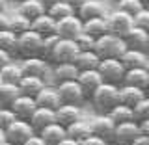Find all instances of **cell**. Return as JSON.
<instances>
[{
    "label": "cell",
    "instance_id": "4fadbf2b",
    "mask_svg": "<svg viewBox=\"0 0 149 145\" xmlns=\"http://www.w3.org/2000/svg\"><path fill=\"white\" fill-rule=\"evenodd\" d=\"M19 65H21L22 76H41L43 78V74L47 71V67L50 65V62H47L41 56H32V58H22V62Z\"/></svg>",
    "mask_w": 149,
    "mask_h": 145
},
{
    "label": "cell",
    "instance_id": "f1b7e54d",
    "mask_svg": "<svg viewBox=\"0 0 149 145\" xmlns=\"http://www.w3.org/2000/svg\"><path fill=\"white\" fill-rule=\"evenodd\" d=\"M17 11L34 21L36 17L43 15V13L47 11V8L43 6V2H39V0H22V2H19V9H17Z\"/></svg>",
    "mask_w": 149,
    "mask_h": 145
},
{
    "label": "cell",
    "instance_id": "484cf974",
    "mask_svg": "<svg viewBox=\"0 0 149 145\" xmlns=\"http://www.w3.org/2000/svg\"><path fill=\"white\" fill-rule=\"evenodd\" d=\"M78 71H86V69H97L101 63V56L95 50H80L74 60Z\"/></svg>",
    "mask_w": 149,
    "mask_h": 145
},
{
    "label": "cell",
    "instance_id": "681fc988",
    "mask_svg": "<svg viewBox=\"0 0 149 145\" xmlns=\"http://www.w3.org/2000/svg\"><path fill=\"white\" fill-rule=\"evenodd\" d=\"M58 145H78V142H77V139H73V138H69V136H67V138H63V139H62V142H60Z\"/></svg>",
    "mask_w": 149,
    "mask_h": 145
},
{
    "label": "cell",
    "instance_id": "30bf717a",
    "mask_svg": "<svg viewBox=\"0 0 149 145\" xmlns=\"http://www.w3.org/2000/svg\"><path fill=\"white\" fill-rule=\"evenodd\" d=\"M82 26H84V21L74 13V15L56 21V34L60 37H65V39H77V35L84 32Z\"/></svg>",
    "mask_w": 149,
    "mask_h": 145
},
{
    "label": "cell",
    "instance_id": "44dd1931",
    "mask_svg": "<svg viewBox=\"0 0 149 145\" xmlns=\"http://www.w3.org/2000/svg\"><path fill=\"white\" fill-rule=\"evenodd\" d=\"M123 84H129V86H136L142 87V89L147 91V84H149V73L146 67H134V69H127L125 71V78Z\"/></svg>",
    "mask_w": 149,
    "mask_h": 145
},
{
    "label": "cell",
    "instance_id": "ab89813d",
    "mask_svg": "<svg viewBox=\"0 0 149 145\" xmlns=\"http://www.w3.org/2000/svg\"><path fill=\"white\" fill-rule=\"evenodd\" d=\"M74 41H77V45H78L80 50H95V37L90 35V34H86V32L78 34Z\"/></svg>",
    "mask_w": 149,
    "mask_h": 145
},
{
    "label": "cell",
    "instance_id": "680465c9",
    "mask_svg": "<svg viewBox=\"0 0 149 145\" xmlns=\"http://www.w3.org/2000/svg\"><path fill=\"white\" fill-rule=\"evenodd\" d=\"M0 108H4V104H2V102H0Z\"/></svg>",
    "mask_w": 149,
    "mask_h": 145
},
{
    "label": "cell",
    "instance_id": "6da1fadb",
    "mask_svg": "<svg viewBox=\"0 0 149 145\" xmlns=\"http://www.w3.org/2000/svg\"><path fill=\"white\" fill-rule=\"evenodd\" d=\"M97 114H108L116 104H119V86L110 82H102L90 97Z\"/></svg>",
    "mask_w": 149,
    "mask_h": 145
},
{
    "label": "cell",
    "instance_id": "1f68e13d",
    "mask_svg": "<svg viewBox=\"0 0 149 145\" xmlns=\"http://www.w3.org/2000/svg\"><path fill=\"white\" fill-rule=\"evenodd\" d=\"M108 115H110V119L114 121L116 125H119V123H125V121H134V112L130 106L127 104H116L114 108H112L108 112Z\"/></svg>",
    "mask_w": 149,
    "mask_h": 145
},
{
    "label": "cell",
    "instance_id": "db71d44e",
    "mask_svg": "<svg viewBox=\"0 0 149 145\" xmlns=\"http://www.w3.org/2000/svg\"><path fill=\"white\" fill-rule=\"evenodd\" d=\"M6 2L8 0H0V9H6Z\"/></svg>",
    "mask_w": 149,
    "mask_h": 145
},
{
    "label": "cell",
    "instance_id": "8fae6325",
    "mask_svg": "<svg viewBox=\"0 0 149 145\" xmlns=\"http://www.w3.org/2000/svg\"><path fill=\"white\" fill-rule=\"evenodd\" d=\"M90 125H91V132L95 136H99L106 142H112V136H114V130H116V123L110 119L108 114H99L95 115L93 119H90Z\"/></svg>",
    "mask_w": 149,
    "mask_h": 145
},
{
    "label": "cell",
    "instance_id": "d6a6232c",
    "mask_svg": "<svg viewBox=\"0 0 149 145\" xmlns=\"http://www.w3.org/2000/svg\"><path fill=\"white\" fill-rule=\"evenodd\" d=\"M0 78H2V82H8V84H19L21 78H22L21 65L13 63V62H9L8 65H4V67L0 69Z\"/></svg>",
    "mask_w": 149,
    "mask_h": 145
},
{
    "label": "cell",
    "instance_id": "d590c367",
    "mask_svg": "<svg viewBox=\"0 0 149 145\" xmlns=\"http://www.w3.org/2000/svg\"><path fill=\"white\" fill-rule=\"evenodd\" d=\"M17 34L11 32L9 28H4L0 30V49L8 50V52H17Z\"/></svg>",
    "mask_w": 149,
    "mask_h": 145
},
{
    "label": "cell",
    "instance_id": "8992f818",
    "mask_svg": "<svg viewBox=\"0 0 149 145\" xmlns=\"http://www.w3.org/2000/svg\"><path fill=\"white\" fill-rule=\"evenodd\" d=\"M104 17H106V24H108V32H110V34L119 35V37H125L127 32L134 26L132 15L121 11V9H118V8H116L114 11L106 13Z\"/></svg>",
    "mask_w": 149,
    "mask_h": 145
},
{
    "label": "cell",
    "instance_id": "4316f807",
    "mask_svg": "<svg viewBox=\"0 0 149 145\" xmlns=\"http://www.w3.org/2000/svg\"><path fill=\"white\" fill-rule=\"evenodd\" d=\"M82 30L86 32V34L93 35L95 39H97V37H101V35H104L106 32H108L106 17H93V19H88V21H84Z\"/></svg>",
    "mask_w": 149,
    "mask_h": 145
},
{
    "label": "cell",
    "instance_id": "8d00e7d4",
    "mask_svg": "<svg viewBox=\"0 0 149 145\" xmlns=\"http://www.w3.org/2000/svg\"><path fill=\"white\" fill-rule=\"evenodd\" d=\"M60 41V35L58 34H50V35H45L43 37V46H41V58H45L47 62L50 60V54H52L54 46L58 45Z\"/></svg>",
    "mask_w": 149,
    "mask_h": 145
},
{
    "label": "cell",
    "instance_id": "6125c7cd",
    "mask_svg": "<svg viewBox=\"0 0 149 145\" xmlns=\"http://www.w3.org/2000/svg\"><path fill=\"white\" fill-rule=\"evenodd\" d=\"M147 101H149V93H147Z\"/></svg>",
    "mask_w": 149,
    "mask_h": 145
},
{
    "label": "cell",
    "instance_id": "74e56055",
    "mask_svg": "<svg viewBox=\"0 0 149 145\" xmlns=\"http://www.w3.org/2000/svg\"><path fill=\"white\" fill-rule=\"evenodd\" d=\"M142 8H146L142 0H118V9L129 13V15H132V17L136 15Z\"/></svg>",
    "mask_w": 149,
    "mask_h": 145
},
{
    "label": "cell",
    "instance_id": "cb8c5ba5",
    "mask_svg": "<svg viewBox=\"0 0 149 145\" xmlns=\"http://www.w3.org/2000/svg\"><path fill=\"white\" fill-rule=\"evenodd\" d=\"M77 15L80 17L82 21H88V19H93V17H104L106 9L99 0H86V2L77 9Z\"/></svg>",
    "mask_w": 149,
    "mask_h": 145
},
{
    "label": "cell",
    "instance_id": "6f0895ef",
    "mask_svg": "<svg viewBox=\"0 0 149 145\" xmlns=\"http://www.w3.org/2000/svg\"><path fill=\"white\" fill-rule=\"evenodd\" d=\"M2 145H15V143H11V142H8V139H6V142H4Z\"/></svg>",
    "mask_w": 149,
    "mask_h": 145
},
{
    "label": "cell",
    "instance_id": "52a82bcc",
    "mask_svg": "<svg viewBox=\"0 0 149 145\" xmlns=\"http://www.w3.org/2000/svg\"><path fill=\"white\" fill-rule=\"evenodd\" d=\"M142 134V127L138 121H125V123L116 125L112 143L114 145H132V142Z\"/></svg>",
    "mask_w": 149,
    "mask_h": 145
},
{
    "label": "cell",
    "instance_id": "ac0fdd59",
    "mask_svg": "<svg viewBox=\"0 0 149 145\" xmlns=\"http://www.w3.org/2000/svg\"><path fill=\"white\" fill-rule=\"evenodd\" d=\"M147 97V91L142 89V87L136 86H129V84H121L119 86V102L121 104H127V106H136L142 99Z\"/></svg>",
    "mask_w": 149,
    "mask_h": 145
},
{
    "label": "cell",
    "instance_id": "7dc6e473",
    "mask_svg": "<svg viewBox=\"0 0 149 145\" xmlns=\"http://www.w3.org/2000/svg\"><path fill=\"white\" fill-rule=\"evenodd\" d=\"M8 17L9 15H6V11H4V9H0V30H4V28L8 26Z\"/></svg>",
    "mask_w": 149,
    "mask_h": 145
},
{
    "label": "cell",
    "instance_id": "603a6c76",
    "mask_svg": "<svg viewBox=\"0 0 149 145\" xmlns=\"http://www.w3.org/2000/svg\"><path fill=\"white\" fill-rule=\"evenodd\" d=\"M54 82H65V80H77L78 78V67L77 63H52Z\"/></svg>",
    "mask_w": 149,
    "mask_h": 145
},
{
    "label": "cell",
    "instance_id": "9a60e30c",
    "mask_svg": "<svg viewBox=\"0 0 149 145\" xmlns=\"http://www.w3.org/2000/svg\"><path fill=\"white\" fill-rule=\"evenodd\" d=\"M36 102H37V106H45V108L56 110L62 104V97L58 93V87L52 86V84H45L43 89L36 95Z\"/></svg>",
    "mask_w": 149,
    "mask_h": 145
},
{
    "label": "cell",
    "instance_id": "ee69618b",
    "mask_svg": "<svg viewBox=\"0 0 149 145\" xmlns=\"http://www.w3.org/2000/svg\"><path fill=\"white\" fill-rule=\"evenodd\" d=\"M22 145H47V143H45V139H43V138L39 136V134L36 132V134H32V136L28 138V139H26V142L22 143Z\"/></svg>",
    "mask_w": 149,
    "mask_h": 145
},
{
    "label": "cell",
    "instance_id": "9f6ffc18",
    "mask_svg": "<svg viewBox=\"0 0 149 145\" xmlns=\"http://www.w3.org/2000/svg\"><path fill=\"white\" fill-rule=\"evenodd\" d=\"M142 2H143V6H146V8H149V0H142Z\"/></svg>",
    "mask_w": 149,
    "mask_h": 145
},
{
    "label": "cell",
    "instance_id": "d6986e66",
    "mask_svg": "<svg viewBox=\"0 0 149 145\" xmlns=\"http://www.w3.org/2000/svg\"><path fill=\"white\" fill-rule=\"evenodd\" d=\"M37 134L45 139L47 145H58L63 138H67V130H65V127H63V125H60L58 121L47 125V127L41 128Z\"/></svg>",
    "mask_w": 149,
    "mask_h": 145
},
{
    "label": "cell",
    "instance_id": "ba28073f",
    "mask_svg": "<svg viewBox=\"0 0 149 145\" xmlns=\"http://www.w3.org/2000/svg\"><path fill=\"white\" fill-rule=\"evenodd\" d=\"M56 87H58V93L62 97V102H65V104H78L80 106L84 102V99H86V93H84L82 86L78 84V80L58 82Z\"/></svg>",
    "mask_w": 149,
    "mask_h": 145
},
{
    "label": "cell",
    "instance_id": "3957f363",
    "mask_svg": "<svg viewBox=\"0 0 149 145\" xmlns=\"http://www.w3.org/2000/svg\"><path fill=\"white\" fill-rule=\"evenodd\" d=\"M41 46H43V35L34 30L22 32L17 37V54H21L22 58L41 56Z\"/></svg>",
    "mask_w": 149,
    "mask_h": 145
},
{
    "label": "cell",
    "instance_id": "2e32d148",
    "mask_svg": "<svg viewBox=\"0 0 149 145\" xmlns=\"http://www.w3.org/2000/svg\"><path fill=\"white\" fill-rule=\"evenodd\" d=\"M54 114H56V121L60 125H63V127H69L74 121L82 119V110L78 104H65V102H62L54 110Z\"/></svg>",
    "mask_w": 149,
    "mask_h": 145
},
{
    "label": "cell",
    "instance_id": "836d02e7",
    "mask_svg": "<svg viewBox=\"0 0 149 145\" xmlns=\"http://www.w3.org/2000/svg\"><path fill=\"white\" fill-rule=\"evenodd\" d=\"M19 95H21V87H19V84L2 82V86H0V102H2L4 106H9Z\"/></svg>",
    "mask_w": 149,
    "mask_h": 145
},
{
    "label": "cell",
    "instance_id": "d4e9b609",
    "mask_svg": "<svg viewBox=\"0 0 149 145\" xmlns=\"http://www.w3.org/2000/svg\"><path fill=\"white\" fill-rule=\"evenodd\" d=\"M32 30L37 32V34L41 35H50V34H56V19L50 17L49 13H43V15L36 17L34 21H32Z\"/></svg>",
    "mask_w": 149,
    "mask_h": 145
},
{
    "label": "cell",
    "instance_id": "c3c4849f",
    "mask_svg": "<svg viewBox=\"0 0 149 145\" xmlns=\"http://www.w3.org/2000/svg\"><path fill=\"white\" fill-rule=\"evenodd\" d=\"M65 2H67V4H69V6H71V8L74 9V11H77V9H78V8H80V6H82V4H84V2H86V0H65Z\"/></svg>",
    "mask_w": 149,
    "mask_h": 145
},
{
    "label": "cell",
    "instance_id": "ffe728a7",
    "mask_svg": "<svg viewBox=\"0 0 149 145\" xmlns=\"http://www.w3.org/2000/svg\"><path fill=\"white\" fill-rule=\"evenodd\" d=\"M30 121V125L34 127L36 132H39L41 128H45L47 125H50V123H54L56 121V114H54V110H50V108H45V106H37L36 112L32 114V117L28 119Z\"/></svg>",
    "mask_w": 149,
    "mask_h": 145
},
{
    "label": "cell",
    "instance_id": "be15d7a7",
    "mask_svg": "<svg viewBox=\"0 0 149 145\" xmlns=\"http://www.w3.org/2000/svg\"><path fill=\"white\" fill-rule=\"evenodd\" d=\"M17 2H22V0H17Z\"/></svg>",
    "mask_w": 149,
    "mask_h": 145
},
{
    "label": "cell",
    "instance_id": "e575fe53",
    "mask_svg": "<svg viewBox=\"0 0 149 145\" xmlns=\"http://www.w3.org/2000/svg\"><path fill=\"white\" fill-rule=\"evenodd\" d=\"M47 13H49L50 17H54L56 21H60V19H63V17H69V15H74V9L69 6L65 0H60V2H56L52 4L50 8H47Z\"/></svg>",
    "mask_w": 149,
    "mask_h": 145
},
{
    "label": "cell",
    "instance_id": "7bdbcfd3",
    "mask_svg": "<svg viewBox=\"0 0 149 145\" xmlns=\"http://www.w3.org/2000/svg\"><path fill=\"white\" fill-rule=\"evenodd\" d=\"M78 145H108V142L99 138V136H95V134H91V136L84 138L82 142H78Z\"/></svg>",
    "mask_w": 149,
    "mask_h": 145
},
{
    "label": "cell",
    "instance_id": "5b68a950",
    "mask_svg": "<svg viewBox=\"0 0 149 145\" xmlns=\"http://www.w3.org/2000/svg\"><path fill=\"white\" fill-rule=\"evenodd\" d=\"M78 52H80V49H78V45H77L74 39L60 37V41H58V45L54 46L49 62L50 63H74Z\"/></svg>",
    "mask_w": 149,
    "mask_h": 145
},
{
    "label": "cell",
    "instance_id": "bcb514c9",
    "mask_svg": "<svg viewBox=\"0 0 149 145\" xmlns=\"http://www.w3.org/2000/svg\"><path fill=\"white\" fill-rule=\"evenodd\" d=\"M132 145H149V136L142 132V134H140V136L132 142Z\"/></svg>",
    "mask_w": 149,
    "mask_h": 145
},
{
    "label": "cell",
    "instance_id": "816d5d0a",
    "mask_svg": "<svg viewBox=\"0 0 149 145\" xmlns=\"http://www.w3.org/2000/svg\"><path fill=\"white\" fill-rule=\"evenodd\" d=\"M39 2H43V6H45V8H50V6H52V4L60 2V0H39Z\"/></svg>",
    "mask_w": 149,
    "mask_h": 145
},
{
    "label": "cell",
    "instance_id": "7402d4cb",
    "mask_svg": "<svg viewBox=\"0 0 149 145\" xmlns=\"http://www.w3.org/2000/svg\"><path fill=\"white\" fill-rule=\"evenodd\" d=\"M147 52L146 50H138V49H127L121 56V63L125 65V69H134V67H143L147 62Z\"/></svg>",
    "mask_w": 149,
    "mask_h": 145
},
{
    "label": "cell",
    "instance_id": "f546056e",
    "mask_svg": "<svg viewBox=\"0 0 149 145\" xmlns=\"http://www.w3.org/2000/svg\"><path fill=\"white\" fill-rule=\"evenodd\" d=\"M45 80L41 76H22L21 82H19V87H21V93L30 97H36L37 93L43 89Z\"/></svg>",
    "mask_w": 149,
    "mask_h": 145
},
{
    "label": "cell",
    "instance_id": "9c48e42d",
    "mask_svg": "<svg viewBox=\"0 0 149 145\" xmlns=\"http://www.w3.org/2000/svg\"><path fill=\"white\" fill-rule=\"evenodd\" d=\"M32 134H36V130L30 125V121H26V119H15L6 128V139L15 145H22Z\"/></svg>",
    "mask_w": 149,
    "mask_h": 145
},
{
    "label": "cell",
    "instance_id": "94428289",
    "mask_svg": "<svg viewBox=\"0 0 149 145\" xmlns=\"http://www.w3.org/2000/svg\"><path fill=\"white\" fill-rule=\"evenodd\" d=\"M0 86H2V78H0Z\"/></svg>",
    "mask_w": 149,
    "mask_h": 145
},
{
    "label": "cell",
    "instance_id": "f5cc1de1",
    "mask_svg": "<svg viewBox=\"0 0 149 145\" xmlns=\"http://www.w3.org/2000/svg\"><path fill=\"white\" fill-rule=\"evenodd\" d=\"M4 142H6V130H2V128H0V145H2Z\"/></svg>",
    "mask_w": 149,
    "mask_h": 145
},
{
    "label": "cell",
    "instance_id": "60d3db41",
    "mask_svg": "<svg viewBox=\"0 0 149 145\" xmlns=\"http://www.w3.org/2000/svg\"><path fill=\"white\" fill-rule=\"evenodd\" d=\"M15 119H19V117L15 115V112L9 108V106H4V108H0V128H2V130H6Z\"/></svg>",
    "mask_w": 149,
    "mask_h": 145
},
{
    "label": "cell",
    "instance_id": "e0dca14e",
    "mask_svg": "<svg viewBox=\"0 0 149 145\" xmlns=\"http://www.w3.org/2000/svg\"><path fill=\"white\" fill-rule=\"evenodd\" d=\"M125 41H127L129 49H138V50H146V52L149 50V32L136 24L127 32Z\"/></svg>",
    "mask_w": 149,
    "mask_h": 145
},
{
    "label": "cell",
    "instance_id": "4dcf8cb0",
    "mask_svg": "<svg viewBox=\"0 0 149 145\" xmlns=\"http://www.w3.org/2000/svg\"><path fill=\"white\" fill-rule=\"evenodd\" d=\"M11 32H15L17 35H21L22 32H28V30H32V19H28L24 17L22 13H15V15H11V17H8V26Z\"/></svg>",
    "mask_w": 149,
    "mask_h": 145
},
{
    "label": "cell",
    "instance_id": "b9f144b4",
    "mask_svg": "<svg viewBox=\"0 0 149 145\" xmlns=\"http://www.w3.org/2000/svg\"><path fill=\"white\" fill-rule=\"evenodd\" d=\"M132 19H134V24L136 26H140V28H143V30L149 32V8H142Z\"/></svg>",
    "mask_w": 149,
    "mask_h": 145
},
{
    "label": "cell",
    "instance_id": "5bb4252c",
    "mask_svg": "<svg viewBox=\"0 0 149 145\" xmlns=\"http://www.w3.org/2000/svg\"><path fill=\"white\" fill-rule=\"evenodd\" d=\"M77 80L82 86L84 93H86V99H90L91 93L95 91L102 82H104L102 76H101V73H99V69H86V71H80Z\"/></svg>",
    "mask_w": 149,
    "mask_h": 145
},
{
    "label": "cell",
    "instance_id": "f35d334b",
    "mask_svg": "<svg viewBox=\"0 0 149 145\" xmlns=\"http://www.w3.org/2000/svg\"><path fill=\"white\" fill-rule=\"evenodd\" d=\"M132 112H134V121H138V123L146 121L149 117V101H147V97L142 99L136 106H132Z\"/></svg>",
    "mask_w": 149,
    "mask_h": 145
},
{
    "label": "cell",
    "instance_id": "83f0119b",
    "mask_svg": "<svg viewBox=\"0 0 149 145\" xmlns=\"http://www.w3.org/2000/svg\"><path fill=\"white\" fill-rule=\"evenodd\" d=\"M65 130H67V136L73 138V139H77V142H82L84 138H88V136H91V134H93V132H91L90 121H84V119L74 121L73 125L65 127Z\"/></svg>",
    "mask_w": 149,
    "mask_h": 145
},
{
    "label": "cell",
    "instance_id": "f907efd6",
    "mask_svg": "<svg viewBox=\"0 0 149 145\" xmlns=\"http://www.w3.org/2000/svg\"><path fill=\"white\" fill-rule=\"evenodd\" d=\"M140 127H142V132L149 136V117H147L146 121H142V123H140Z\"/></svg>",
    "mask_w": 149,
    "mask_h": 145
},
{
    "label": "cell",
    "instance_id": "91938a15",
    "mask_svg": "<svg viewBox=\"0 0 149 145\" xmlns=\"http://www.w3.org/2000/svg\"><path fill=\"white\" fill-rule=\"evenodd\" d=\"M147 93H149V84H147Z\"/></svg>",
    "mask_w": 149,
    "mask_h": 145
},
{
    "label": "cell",
    "instance_id": "7c38bea8",
    "mask_svg": "<svg viewBox=\"0 0 149 145\" xmlns=\"http://www.w3.org/2000/svg\"><path fill=\"white\" fill-rule=\"evenodd\" d=\"M9 108L15 112V115L19 119H30L32 114L36 112L37 108V102H36V97H30V95H24V93H21V95L17 97L15 101L9 104Z\"/></svg>",
    "mask_w": 149,
    "mask_h": 145
},
{
    "label": "cell",
    "instance_id": "f6af8a7d",
    "mask_svg": "<svg viewBox=\"0 0 149 145\" xmlns=\"http://www.w3.org/2000/svg\"><path fill=\"white\" fill-rule=\"evenodd\" d=\"M11 62V52H8V50L0 49V69L4 67V65H8Z\"/></svg>",
    "mask_w": 149,
    "mask_h": 145
},
{
    "label": "cell",
    "instance_id": "277c9868",
    "mask_svg": "<svg viewBox=\"0 0 149 145\" xmlns=\"http://www.w3.org/2000/svg\"><path fill=\"white\" fill-rule=\"evenodd\" d=\"M99 73L102 76L104 82H110V84H116V86H121L123 84V78H125V65L121 63L119 58H104L101 60L99 63Z\"/></svg>",
    "mask_w": 149,
    "mask_h": 145
},
{
    "label": "cell",
    "instance_id": "7a4b0ae2",
    "mask_svg": "<svg viewBox=\"0 0 149 145\" xmlns=\"http://www.w3.org/2000/svg\"><path fill=\"white\" fill-rule=\"evenodd\" d=\"M129 46H127L125 37H119L116 34H110V32H106L104 35H101V37L95 39V52L101 56V60H104V58H121Z\"/></svg>",
    "mask_w": 149,
    "mask_h": 145
},
{
    "label": "cell",
    "instance_id": "11a10c76",
    "mask_svg": "<svg viewBox=\"0 0 149 145\" xmlns=\"http://www.w3.org/2000/svg\"><path fill=\"white\" fill-rule=\"evenodd\" d=\"M143 67L147 69V73H149V56H147V62H146V65H143Z\"/></svg>",
    "mask_w": 149,
    "mask_h": 145
}]
</instances>
